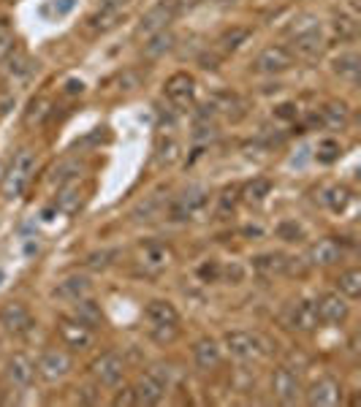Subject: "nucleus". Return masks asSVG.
Here are the masks:
<instances>
[{
	"mask_svg": "<svg viewBox=\"0 0 361 407\" xmlns=\"http://www.w3.org/2000/svg\"><path fill=\"white\" fill-rule=\"evenodd\" d=\"M14 49V33H11V24L6 20H0V60Z\"/></svg>",
	"mask_w": 361,
	"mask_h": 407,
	"instance_id": "37998d69",
	"label": "nucleus"
},
{
	"mask_svg": "<svg viewBox=\"0 0 361 407\" xmlns=\"http://www.w3.org/2000/svg\"><path fill=\"white\" fill-rule=\"evenodd\" d=\"M323 204L332 209V212H342L348 204H351V190L345 185H332L323 196Z\"/></svg>",
	"mask_w": 361,
	"mask_h": 407,
	"instance_id": "e433bc0d",
	"label": "nucleus"
},
{
	"mask_svg": "<svg viewBox=\"0 0 361 407\" xmlns=\"http://www.w3.org/2000/svg\"><path fill=\"white\" fill-rule=\"evenodd\" d=\"M242 274H245V271H242L239 264H231V266H226V277L231 280V283H239V280H242Z\"/></svg>",
	"mask_w": 361,
	"mask_h": 407,
	"instance_id": "864d4df0",
	"label": "nucleus"
},
{
	"mask_svg": "<svg viewBox=\"0 0 361 407\" xmlns=\"http://www.w3.org/2000/svg\"><path fill=\"white\" fill-rule=\"evenodd\" d=\"M163 90H166V98L171 101V106L187 109V106H193V101H196V79H193L190 73H182L180 71V73H174V76L166 79Z\"/></svg>",
	"mask_w": 361,
	"mask_h": 407,
	"instance_id": "6e6552de",
	"label": "nucleus"
},
{
	"mask_svg": "<svg viewBox=\"0 0 361 407\" xmlns=\"http://www.w3.org/2000/svg\"><path fill=\"white\" fill-rule=\"evenodd\" d=\"M163 391H166V385L160 383L158 378H153L150 372L141 375L134 385L136 405H158L160 399H163Z\"/></svg>",
	"mask_w": 361,
	"mask_h": 407,
	"instance_id": "6ab92c4d",
	"label": "nucleus"
},
{
	"mask_svg": "<svg viewBox=\"0 0 361 407\" xmlns=\"http://www.w3.org/2000/svg\"><path fill=\"white\" fill-rule=\"evenodd\" d=\"M223 345L231 356L242 359V362H253V359H261L267 356V339L255 331H228L223 337Z\"/></svg>",
	"mask_w": 361,
	"mask_h": 407,
	"instance_id": "7ed1b4c3",
	"label": "nucleus"
},
{
	"mask_svg": "<svg viewBox=\"0 0 361 407\" xmlns=\"http://www.w3.org/2000/svg\"><path fill=\"white\" fill-rule=\"evenodd\" d=\"M318 323H320V317H318L316 301L302 299V301L294 307V313H291V329H299V331H313Z\"/></svg>",
	"mask_w": 361,
	"mask_h": 407,
	"instance_id": "b1692460",
	"label": "nucleus"
},
{
	"mask_svg": "<svg viewBox=\"0 0 361 407\" xmlns=\"http://www.w3.org/2000/svg\"><path fill=\"white\" fill-rule=\"evenodd\" d=\"M6 57H8V73L14 79H27L30 73H36V63L24 52H20V49H11Z\"/></svg>",
	"mask_w": 361,
	"mask_h": 407,
	"instance_id": "7c9ffc66",
	"label": "nucleus"
},
{
	"mask_svg": "<svg viewBox=\"0 0 361 407\" xmlns=\"http://www.w3.org/2000/svg\"><path fill=\"white\" fill-rule=\"evenodd\" d=\"M342 155V144H339L337 138H320L316 147V158L318 163H323V166H332L334 160H339Z\"/></svg>",
	"mask_w": 361,
	"mask_h": 407,
	"instance_id": "f704fd0d",
	"label": "nucleus"
},
{
	"mask_svg": "<svg viewBox=\"0 0 361 407\" xmlns=\"http://www.w3.org/2000/svg\"><path fill=\"white\" fill-rule=\"evenodd\" d=\"M294 57L299 55V57H304V60H316V57H320V52H323V36H320V27H316V30H304V33H294Z\"/></svg>",
	"mask_w": 361,
	"mask_h": 407,
	"instance_id": "f3484780",
	"label": "nucleus"
},
{
	"mask_svg": "<svg viewBox=\"0 0 361 407\" xmlns=\"http://www.w3.org/2000/svg\"><path fill=\"white\" fill-rule=\"evenodd\" d=\"M150 337L155 339L158 345H171L174 339L180 337V326H177V323H163V326H153V329H150Z\"/></svg>",
	"mask_w": 361,
	"mask_h": 407,
	"instance_id": "ea45409f",
	"label": "nucleus"
},
{
	"mask_svg": "<svg viewBox=\"0 0 361 407\" xmlns=\"http://www.w3.org/2000/svg\"><path fill=\"white\" fill-rule=\"evenodd\" d=\"M120 20H122V11H109V8H101L98 14H92L90 17V30L92 33H106V30L117 27Z\"/></svg>",
	"mask_w": 361,
	"mask_h": 407,
	"instance_id": "c9c22d12",
	"label": "nucleus"
},
{
	"mask_svg": "<svg viewBox=\"0 0 361 407\" xmlns=\"http://www.w3.org/2000/svg\"><path fill=\"white\" fill-rule=\"evenodd\" d=\"M199 274H201V280H218L220 277V266L218 264H204Z\"/></svg>",
	"mask_w": 361,
	"mask_h": 407,
	"instance_id": "3c124183",
	"label": "nucleus"
},
{
	"mask_svg": "<svg viewBox=\"0 0 361 407\" xmlns=\"http://www.w3.org/2000/svg\"><path fill=\"white\" fill-rule=\"evenodd\" d=\"M6 378L14 388H27L36 378V364L22 353H14L6 364Z\"/></svg>",
	"mask_w": 361,
	"mask_h": 407,
	"instance_id": "2eb2a0df",
	"label": "nucleus"
},
{
	"mask_svg": "<svg viewBox=\"0 0 361 407\" xmlns=\"http://www.w3.org/2000/svg\"><path fill=\"white\" fill-rule=\"evenodd\" d=\"M171 3H174L177 14H180V11H185V8H193V6H196V0H171Z\"/></svg>",
	"mask_w": 361,
	"mask_h": 407,
	"instance_id": "6e6d98bb",
	"label": "nucleus"
},
{
	"mask_svg": "<svg viewBox=\"0 0 361 407\" xmlns=\"http://www.w3.org/2000/svg\"><path fill=\"white\" fill-rule=\"evenodd\" d=\"M334 73H337L339 79H345V82H351V85H356L359 82V73H361V60L356 52H342L339 57H334Z\"/></svg>",
	"mask_w": 361,
	"mask_h": 407,
	"instance_id": "a878e982",
	"label": "nucleus"
},
{
	"mask_svg": "<svg viewBox=\"0 0 361 407\" xmlns=\"http://www.w3.org/2000/svg\"><path fill=\"white\" fill-rule=\"evenodd\" d=\"M90 291H92L90 277H85V274H71V277H66L63 283H57V288H55V296H57V299H63V301H71V304H76L79 299L90 296Z\"/></svg>",
	"mask_w": 361,
	"mask_h": 407,
	"instance_id": "a211bd4d",
	"label": "nucleus"
},
{
	"mask_svg": "<svg viewBox=\"0 0 361 407\" xmlns=\"http://www.w3.org/2000/svg\"><path fill=\"white\" fill-rule=\"evenodd\" d=\"M236 201H239V187L236 185H228L223 187V193L218 196V209H215V217L226 220L236 212Z\"/></svg>",
	"mask_w": 361,
	"mask_h": 407,
	"instance_id": "473e14b6",
	"label": "nucleus"
},
{
	"mask_svg": "<svg viewBox=\"0 0 361 407\" xmlns=\"http://www.w3.org/2000/svg\"><path fill=\"white\" fill-rule=\"evenodd\" d=\"M33 169H36V152L24 147V150H20V152L14 155L8 171H6V177H3V196H6V199H17V196L24 190V185L30 182Z\"/></svg>",
	"mask_w": 361,
	"mask_h": 407,
	"instance_id": "f03ea898",
	"label": "nucleus"
},
{
	"mask_svg": "<svg viewBox=\"0 0 361 407\" xmlns=\"http://www.w3.org/2000/svg\"><path fill=\"white\" fill-rule=\"evenodd\" d=\"M46 114H49V101H46V98H36V101H30L27 122H41Z\"/></svg>",
	"mask_w": 361,
	"mask_h": 407,
	"instance_id": "c03bdc74",
	"label": "nucleus"
},
{
	"mask_svg": "<svg viewBox=\"0 0 361 407\" xmlns=\"http://www.w3.org/2000/svg\"><path fill=\"white\" fill-rule=\"evenodd\" d=\"M206 206H209V190L204 185H190L169 204V217L171 220H201L206 215Z\"/></svg>",
	"mask_w": 361,
	"mask_h": 407,
	"instance_id": "f257e3e1",
	"label": "nucleus"
},
{
	"mask_svg": "<svg viewBox=\"0 0 361 407\" xmlns=\"http://www.w3.org/2000/svg\"><path fill=\"white\" fill-rule=\"evenodd\" d=\"M271 394L283 402V405H294L302 397V383H299V375L288 366H277L271 372Z\"/></svg>",
	"mask_w": 361,
	"mask_h": 407,
	"instance_id": "1a4fd4ad",
	"label": "nucleus"
},
{
	"mask_svg": "<svg viewBox=\"0 0 361 407\" xmlns=\"http://www.w3.org/2000/svg\"><path fill=\"white\" fill-rule=\"evenodd\" d=\"M250 36H253V33H250V27H242V24H231L228 30H223V33L218 36V41H215V44H218V49H220V52H226V55H228V52H236V49H239L242 44H248Z\"/></svg>",
	"mask_w": 361,
	"mask_h": 407,
	"instance_id": "bb28decb",
	"label": "nucleus"
},
{
	"mask_svg": "<svg viewBox=\"0 0 361 407\" xmlns=\"http://www.w3.org/2000/svg\"><path fill=\"white\" fill-rule=\"evenodd\" d=\"M71 369H73V359H71V353L63 350V348H49V350H44L38 364H36V375L41 380H46V383L63 380Z\"/></svg>",
	"mask_w": 361,
	"mask_h": 407,
	"instance_id": "20e7f679",
	"label": "nucleus"
},
{
	"mask_svg": "<svg viewBox=\"0 0 361 407\" xmlns=\"http://www.w3.org/2000/svg\"><path fill=\"white\" fill-rule=\"evenodd\" d=\"M177 17V8H174V3L171 0H160L155 3L144 17H141V24H139V33H147V36H153V33H158V30H166L169 22Z\"/></svg>",
	"mask_w": 361,
	"mask_h": 407,
	"instance_id": "9b49d317",
	"label": "nucleus"
},
{
	"mask_svg": "<svg viewBox=\"0 0 361 407\" xmlns=\"http://www.w3.org/2000/svg\"><path fill=\"white\" fill-rule=\"evenodd\" d=\"M114 255H117L114 250H104V252H92L90 258H87V266H90V269H106V266L112 264Z\"/></svg>",
	"mask_w": 361,
	"mask_h": 407,
	"instance_id": "49530a36",
	"label": "nucleus"
},
{
	"mask_svg": "<svg viewBox=\"0 0 361 407\" xmlns=\"http://www.w3.org/2000/svg\"><path fill=\"white\" fill-rule=\"evenodd\" d=\"M171 258H174L171 248L160 242H147L139 252V264L144 266V271H163L171 264Z\"/></svg>",
	"mask_w": 361,
	"mask_h": 407,
	"instance_id": "dca6fc26",
	"label": "nucleus"
},
{
	"mask_svg": "<svg viewBox=\"0 0 361 407\" xmlns=\"http://www.w3.org/2000/svg\"><path fill=\"white\" fill-rule=\"evenodd\" d=\"M82 323H87L90 329H95V326H101V307L92 301L90 296H85V299H79L76 301V315Z\"/></svg>",
	"mask_w": 361,
	"mask_h": 407,
	"instance_id": "72a5a7b5",
	"label": "nucleus"
},
{
	"mask_svg": "<svg viewBox=\"0 0 361 407\" xmlns=\"http://www.w3.org/2000/svg\"><path fill=\"white\" fill-rule=\"evenodd\" d=\"M277 117H285V120H291V117H296L294 106H291V103H283V106L277 109Z\"/></svg>",
	"mask_w": 361,
	"mask_h": 407,
	"instance_id": "5fc2aeb1",
	"label": "nucleus"
},
{
	"mask_svg": "<svg viewBox=\"0 0 361 407\" xmlns=\"http://www.w3.org/2000/svg\"><path fill=\"white\" fill-rule=\"evenodd\" d=\"M337 288L345 299H359L361 296V269H345L337 277Z\"/></svg>",
	"mask_w": 361,
	"mask_h": 407,
	"instance_id": "2f4dec72",
	"label": "nucleus"
},
{
	"mask_svg": "<svg viewBox=\"0 0 361 407\" xmlns=\"http://www.w3.org/2000/svg\"><path fill=\"white\" fill-rule=\"evenodd\" d=\"M150 375H153V378H158L163 385H169V380H171V369H169L166 364H155V366L150 369Z\"/></svg>",
	"mask_w": 361,
	"mask_h": 407,
	"instance_id": "8fccbe9b",
	"label": "nucleus"
},
{
	"mask_svg": "<svg viewBox=\"0 0 361 407\" xmlns=\"http://www.w3.org/2000/svg\"><path fill=\"white\" fill-rule=\"evenodd\" d=\"M209 103H212L215 112L226 114L231 120L245 117V101H242L236 92H215V95L209 98Z\"/></svg>",
	"mask_w": 361,
	"mask_h": 407,
	"instance_id": "5701e85b",
	"label": "nucleus"
},
{
	"mask_svg": "<svg viewBox=\"0 0 361 407\" xmlns=\"http://www.w3.org/2000/svg\"><path fill=\"white\" fill-rule=\"evenodd\" d=\"M342 255H345V248H342V242H337L334 236L318 239L316 245L310 248V252H307V258H310L313 266H334L337 261H342Z\"/></svg>",
	"mask_w": 361,
	"mask_h": 407,
	"instance_id": "4468645a",
	"label": "nucleus"
},
{
	"mask_svg": "<svg viewBox=\"0 0 361 407\" xmlns=\"http://www.w3.org/2000/svg\"><path fill=\"white\" fill-rule=\"evenodd\" d=\"M180 158V141L177 138H160L158 141V152H155V160L158 166H171L174 160Z\"/></svg>",
	"mask_w": 361,
	"mask_h": 407,
	"instance_id": "4c0bfd02",
	"label": "nucleus"
},
{
	"mask_svg": "<svg viewBox=\"0 0 361 407\" xmlns=\"http://www.w3.org/2000/svg\"><path fill=\"white\" fill-rule=\"evenodd\" d=\"M201 68H218V57H215V55H204Z\"/></svg>",
	"mask_w": 361,
	"mask_h": 407,
	"instance_id": "4d7b16f0",
	"label": "nucleus"
},
{
	"mask_svg": "<svg viewBox=\"0 0 361 407\" xmlns=\"http://www.w3.org/2000/svg\"><path fill=\"white\" fill-rule=\"evenodd\" d=\"M316 310H318V317L323 320V323H342L348 313H351V304L345 301V296L339 294H323L320 299L316 301Z\"/></svg>",
	"mask_w": 361,
	"mask_h": 407,
	"instance_id": "ddd939ff",
	"label": "nucleus"
},
{
	"mask_svg": "<svg viewBox=\"0 0 361 407\" xmlns=\"http://www.w3.org/2000/svg\"><path fill=\"white\" fill-rule=\"evenodd\" d=\"M90 372H92V378H95V380H98L101 385L114 388V385L122 380L125 362H122V356H120V353L106 350V353H101V356H98V359L90 364Z\"/></svg>",
	"mask_w": 361,
	"mask_h": 407,
	"instance_id": "0eeeda50",
	"label": "nucleus"
},
{
	"mask_svg": "<svg viewBox=\"0 0 361 407\" xmlns=\"http://www.w3.org/2000/svg\"><path fill=\"white\" fill-rule=\"evenodd\" d=\"M271 193V182L267 177H253V180L242 187V199L250 204V206H258V204L267 201V196Z\"/></svg>",
	"mask_w": 361,
	"mask_h": 407,
	"instance_id": "c85d7f7f",
	"label": "nucleus"
},
{
	"mask_svg": "<svg viewBox=\"0 0 361 407\" xmlns=\"http://www.w3.org/2000/svg\"><path fill=\"white\" fill-rule=\"evenodd\" d=\"M144 317L153 323V326H163V323H180V313L171 301L166 299H153L147 307H144Z\"/></svg>",
	"mask_w": 361,
	"mask_h": 407,
	"instance_id": "4be33fe9",
	"label": "nucleus"
},
{
	"mask_svg": "<svg viewBox=\"0 0 361 407\" xmlns=\"http://www.w3.org/2000/svg\"><path fill=\"white\" fill-rule=\"evenodd\" d=\"M318 120H320V125L329 128V131H342V128L348 125V120H351V106H348L345 101H329V103L320 109Z\"/></svg>",
	"mask_w": 361,
	"mask_h": 407,
	"instance_id": "aec40b11",
	"label": "nucleus"
},
{
	"mask_svg": "<svg viewBox=\"0 0 361 407\" xmlns=\"http://www.w3.org/2000/svg\"><path fill=\"white\" fill-rule=\"evenodd\" d=\"M82 90H85L82 82H68V92H82Z\"/></svg>",
	"mask_w": 361,
	"mask_h": 407,
	"instance_id": "13d9d810",
	"label": "nucleus"
},
{
	"mask_svg": "<svg viewBox=\"0 0 361 407\" xmlns=\"http://www.w3.org/2000/svg\"><path fill=\"white\" fill-rule=\"evenodd\" d=\"M174 33L171 30H158V33H153V38L144 44V57H150V60H158L163 57L166 52H171L174 49Z\"/></svg>",
	"mask_w": 361,
	"mask_h": 407,
	"instance_id": "cd10ccee",
	"label": "nucleus"
},
{
	"mask_svg": "<svg viewBox=\"0 0 361 407\" xmlns=\"http://www.w3.org/2000/svg\"><path fill=\"white\" fill-rule=\"evenodd\" d=\"M101 3V8H109V11H122L131 0H98Z\"/></svg>",
	"mask_w": 361,
	"mask_h": 407,
	"instance_id": "603ef678",
	"label": "nucleus"
},
{
	"mask_svg": "<svg viewBox=\"0 0 361 407\" xmlns=\"http://www.w3.org/2000/svg\"><path fill=\"white\" fill-rule=\"evenodd\" d=\"M76 399H79L82 405H95V402H98V391H95L92 385H79V388H76Z\"/></svg>",
	"mask_w": 361,
	"mask_h": 407,
	"instance_id": "09e8293b",
	"label": "nucleus"
},
{
	"mask_svg": "<svg viewBox=\"0 0 361 407\" xmlns=\"http://www.w3.org/2000/svg\"><path fill=\"white\" fill-rule=\"evenodd\" d=\"M291 66H294V52L283 44L264 46V49L255 55V60H253V68H255L258 73H269V76L283 73V71H288Z\"/></svg>",
	"mask_w": 361,
	"mask_h": 407,
	"instance_id": "39448f33",
	"label": "nucleus"
},
{
	"mask_svg": "<svg viewBox=\"0 0 361 407\" xmlns=\"http://www.w3.org/2000/svg\"><path fill=\"white\" fill-rule=\"evenodd\" d=\"M158 199L153 196V199H147V204H141L139 209H136V217L139 220H155L158 217V212H160V206H158Z\"/></svg>",
	"mask_w": 361,
	"mask_h": 407,
	"instance_id": "a18cd8bd",
	"label": "nucleus"
},
{
	"mask_svg": "<svg viewBox=\"0 0 361 407\" xmlns=\"http://www.w3.org/2000/svg\"><path fill=\"white\" fill-rule=\"evenodd\" d=\"M0 326H3V331L20 337V334H24V331L33 326L30 310L24 307L22 301H6V304L0 307Z\"/></svg>",
	"mask_w": 361,
	"mask_h": 407,
	"instance_id": "9d476101",
	"label": "nucleus"
},
{
	"mask_svg": "<svg viewBox=\"0 0 361 407\" xmlns=\"http://www.w3.org/2000/svg\"><path fill=\"white\" fill-rule=\"evenodd\" d=\"M112 405H114V407H134V405H136L134 388H120V391L114 394Z\"/></svg>",
	"mask_w": 361,
	"mask_h": 407,
	"instance_id": "de8ad7c7",
	"label": "nucleus"
},
{
	"mask_svg": "<svg viewBox=\"0 0 361 407\" xmlns=\"http://www.w3.org/2000/svg\"><path fill=\"white\" fill-rule=\"evenodd\" d=\"M253 266L261 271V274H285V266H288V258L283 252H267V255H258L253 258Z\"/></svg>",
	"mask_w": 361,
	"mask_h": 407,
	"instance_id": "c756f323",
	"label": "nucleus"
},
{
	"mask_svg": "<svg viewBox=\"0 0 361 407\" xmlns=\"http://www.w3.org/2000/svg\"><path fill=\"white\" fill-rule=\"evenodd\" d=\"M82 171H85V166H82L79 160H66V163H60V166L55 169V177H52V180L57 182V185L76 182L79 177H82Z\"/></svg>",
	"mask_w": 361,
	"mask_h": 407,
	"instance_id": "58836bf2",
	"label": "nucleus"
},
{
	"mask_svg": "<svg viewBox=\"0 0 361 407\" xmlns=\"http://www.w3.org/2000/svg\"><path fill=\"white\" fill-rule=\"evenodd\" d=\"M57 334L63 339V345L73 348V350H87L95 342V329L82 323L79 317H60L57 320Z\"/></svg>",
	"mask_w": 361,
	"mask_h": 407,
	"instance_id": "423d86ee",
	"label": "nucleus"
},
{
	"mask_svg": "<svg viewBox=\"0 0 361 407\" xmlns=\"http://www.w3.org/2000/svg\"><path fill=\"white\" fill-rule=\"evenodd\" d=\"M277 236L285 239V242H302L304 239V231H302V226L296 220H283L277 226Z\"/></svg>",
	"mask_w": 361,
	"mask_h": 407,
	"instance_id": "79ce46f5",
	"label": "nucleus"
},
{
	"mask_svg": "<svg viewBox=\"0 0 361 407\" xmlns=\"http://www.w3.org/2000/svg\"><path fill=\"white\" fill-rule=\"evenodd\" d=\"M82 199H85V196H82L79 180H76V182H66V185H60V190H57L55 206H57L60 212H66V215H73V212H79Z\"/></svg>",
	"mask_w": 361,
	"mask_h": 407,
	"instance_id": "393cba45",
	"label": "nucleus"
},
{
	"mask_svg": "<svg viewBox=\"0 0 361 407\" xmlns=\"http://www.w3.org/2000/svg\"><path fill=\"white\" fill-rule=\"evenodd\" d=\"M220 359H223V350L212 337H204L193 345V362L199 369H215L220 364Z\"/></svg>",
	"mask_w": 361,
	"mask_h": 407,
	"instance_id": "412c9836",
	"label": "nucleus"
},
{
	"mask_svg": "<svg viewBox=\"0 0 361 407\" xmlns=\"http://www.w3.org/2000/svg\"><path fill=\"white\" fill-rule=\"evenodd\" d=\"M215 3H236V0H215Z\"/></svg>",
	"mask_w": 361,
	"mask_h": 407,
	"instance_id": "bf43d9fd",
	"label": "nucleus"
},
{
	"mask_svg": "<svg viewBox=\"0 0 361 407\" xmlns=\"http://www.w3.org/2000/svg\"><path fill=\"white\" fill-rule=\"evenodd\" d=\"M339 402H342V388L332 378H320L307 391V405L313 407H334Z\"/></svg>",
	"mask_w": 361,
	"mask_h": 407,
	"instance_id": "f8f14e48",
	"label": "nucleus"
},
{
	"mask_svg": "<svg viewBox=\"0 0 361 407\" xmlns=\"http://www.w3.org/2000/svg\"><path fill=\"white\" fill-rule=\"evenodd\" d=\"M356 17H337L334 20V36H337L339 41H351V38H356Z\"/></svg>",
	"mask_w": 361,
	"mask_h": 407,
	"instance_id": "a19ab883",
	"label": "nucleus"
}]
</instances>
